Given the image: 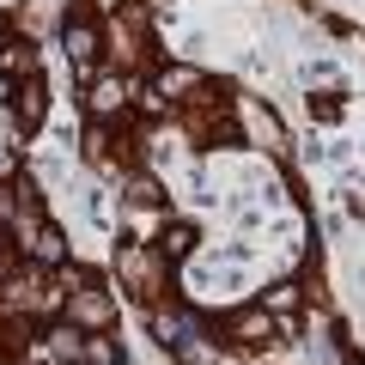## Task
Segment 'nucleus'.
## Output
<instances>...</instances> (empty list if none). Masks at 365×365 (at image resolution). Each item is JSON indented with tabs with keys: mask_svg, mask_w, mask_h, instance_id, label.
Here are the masks:
<instances>
[{
	"mask_svg": "<svg viewBox=\"0 0 365 365\" xmlns=\"http://www.w3.org/2000/svg\"><path fill=\"white\" fill-rule=\"evenodd\" d=\"M116 274H122V287H128L140 304H153V299H158V280H165V256H158V250H146V244H134V237H122Z\"/></svg>",
	"mask_w": 365,
	"mask_h": 365,
	"instance_id": "obj_1",
	"label": "nucleus"
},
{
	"mask_svg": "<svg viewBox=\"0 0 365 365\" xmlns=\"http://www.w3.org/2000/svg\"><path fill=\"white\" fill-rule=\"evenodd\" d=\"M67 323H73L79 335H104V329L116 323V292H104L98 280H79V292L67 299Z\"/></svg>",
	"mask_w": 365,
	"mask_h": 365,
	"instance_id": "obj_2",
	"label": "nucleus"
},
{
	"mask_svg": "<svg viewBox=\"0 0 365 365\" xmlns=\"http://www.w3.org/2000/svg\"><path fill=\"white\" fill-rule=\"evenodd\" d=\"M225 341H232V347H244V353L274 347V341H280V317L262 311V304H244V311L225 317Z\"/></svg>",
	"mask_w": 365,
	"mask_h": 365,
	"instance_id": "obj_3",
	"label": "nucleus"
},
{
	"mask_svg": "<svg viewBox=\"0 0 365 365\" xmlns=\"http://www.w3.org/2000/svg\"><path fill=\"white\" fill-rule=\"evenodd\" d=\"M237 122H244V140L250 146H262V153H268V158H280V153H287V128H280V116H274V110H262L256 104V98H244V104H237Z\"/></svg>",
	"mask_w": 365,
	"mask_h": 365,
	"instance_id": "obj_4",
	"label": "nucleus"
},
{
	"mask_svg": "<svg viewBox=\"0 0 365 365\" xmlns=\"http://www.w3.org/2000/svg\"><path fill=\"white\" fill-rule=\"evenodd\" d=\"M61 43H67V67H73L79 79H91V67H98V49H104V37H98V25H91V19H67Z\"/></svg>",
	"mask_w": 365,
	"mask_h": 365,
	"instance_id": "obj_5",
	"label": "nucleus"
},
{
	"mask_svg": "<svg viewBox=\"0 0 365 365\" xmlns=\"http://www.w3.org/2000/svg\"><path fill=\"white\" fill-rule=\"evenodd\" d=\"M43 110H49V98H43V79H37V73L19 79V86H13V122L31 134V128H43Z\"/></svg>",
	"mask_w": 365,
	"mask_h": 365,
	"instance_id": "obj_6",
	"label": "nucleus"
},
{
	"mask_svg": "<svg viewBox=\"0 0 365 365\" xmlns=\"http://www.w3.org/2000/svg\"><path fill=\"white\" fill-rule=\"evenodd\" d=\"M122 110H128V79H122V73L91 79V116L110 122V116H122Z\"/></svg>",
	"mask_w": 365,
	"mask_h": 365,
	"instance_id": "obj_7",
	"label": "nucleus"
},
{
	"mask_svg": "<svg viewBox=\"0 0 365 365\" xmlns=\"http://www.w3.org/2000/svg\"><path fill=\"white\" fill-rule=\"evenodd\" d=\"M0 73L13 79V86L37 73V49H31V37H0Z\"/></svg>",
	"mask_w": 365,
	"mask_h": 365,
	"instance_id": "obj_8",
	"label": "nucleus"
},
{
	"mask_svg": "<svg viewBox=\"0 0 365 365\" xmlns=\"http://www.w3.org/2000/svg\"><path fill=\"white\" fill-rule=\"evenodd\" d=\"M37 353H43L49 365H79V329H73V323H61V329H43Z\"/></svg>",
	"mask_w": 365,
	"mask_h": 365,
	"instance_id": "obj_9",
	"label": "nucleus"
},
{
	"mask_svg": "<svg viewBox=\"0 0 365 365\" xmlns=\"http://www.w3.org/2000/svg\"><path fill=\"white\" fill-rule=\"evenodd\" d=\"M299 299H304V292L292 287V280H274V287L262 292V311H274L280 323H292V311H299Z\"/></svg>",
	"mask_w": 365,
	"mask_h": 365,
	"instance_id": "obj_10",
	"label": "nucleus"
},
{
	"mask_svg": "<svg viewBox=\"0 0 365 365\" xmlns=\"http://www.w3.org/2000/svg\"><path fill=\"white\" fill-rule=\"evenodd\" d=\"M189 250H195V225H165V237H158V256L165 262H189Z\"/></svg>",
	"mask_w": 365,
	"mask_h": 365,
	"instance_id": "obj_11",
	"label": "nucleus"
},
{
	"mask_svg": "<svg viewBox=\"0 0 365 365\" xmlns=\"http://www.w3.org/2000/svg\"><path fill=\"white\" fill-rule=\"evenodd\" d=\"M201 86H207V79H201L195 67H165V73H158V104L177 98V91H201Z\"/></svg>",
	"mask_w": 365,
	"mask_h": 365,
	"instance_id": "obj_12",
	"label": "nucleus"
},
{
	"mask_svg": "<svg viewBox=\"0 0 365 365\" xmlns=\"http://www.w3.org/2000/svg\"><path fill=\"white\" fill-rule=\"evenodd\" d=\"M25 256H37V262H61V256H67V237L55 232V225H37V237H31Z\"/></svg>",
	"mask_w": 365,
	"mask_h": 365,
	"instance_id": "obj_13",
	"label": "nucleus"
},
{
	"mask_svg": "<svg viewBox=\"0 0 365 365\" xmlns=\"http://www.w3.org/2000/svg\"><path fill=\"white\" fill-rule=\"evenodd\" d=\"M158 195H165V189H158L153 170H134V177H128V201H134V207H158Z\"/></svg>",
	"mask_w": 365,
	"mask_h": 365,
	"instance_id": "obj_14",
	"label": "nucleus"
}]
</instances>
